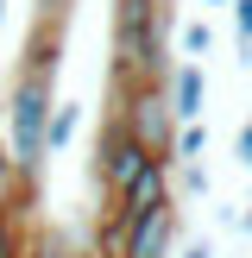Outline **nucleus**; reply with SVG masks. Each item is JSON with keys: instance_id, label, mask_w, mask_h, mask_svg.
<instances>
[{"instance_id": "1", "label": "nucleus", "mask_w": 252, "mask_h": 258, "mask_svg": "<svg viewBox=\"0 0 252 258\" xmlns=\"http://www.w3.org/2000/svg\"><path fill=\"white\" fill-rule=\"evenodd\" d=\"M170 32L176 7L170 0H113V88L126 82H164L170 76Z\"/></svg>"}, {"instance_id": "2", "label": "nucleus", "mask_w": 252, "mask_h": 258, "mask_svg": "<svg viewBox=\"0 0 252 258\" xmlns=\"http://www.w3.org/2000/svg\"><path fill=\"white\" fill-rule=\"evenodd\" d=\"M50 107H57V70L19 63V76H13V95H7V113H0V151L19 164V176H38V170L50 164V158H44Z\"/></svg>"}, {"instance_id": "3", "label": "nucleus", "mask_w": 252, "mask_h": 258, "mask_svg": "<svg viewBox=\"0 0 252 258\" xmlns=\"http://www.w3.org/2000/svg\"><path fill=\"white\" fill-rule=\"evenodd\" d=\"M107 113L126 126V139L145 151H158V158H170V139H176V113H170V95H164V82H126L113 88Z\"/></svg>"}, {"instance_id": "4", "label": "nucleus", "mask_w": 252, "mask_h": 258, "mask_svg": "<svg viewBox=\"0 0 252 258\" xmlns=\"http://www.w3.org/2000/svg\"><path fill=\"white\" fill-rule=\"evenodd\" d=\"M145 158H158V151L133 145V139H126V126L107 113V120H101V139H95V189H101V208H107V202L139 176V164H145Z\"/></svg>"}, {"instance_id": "5", "label": "nucleus", "mask_w": 252, "mask_h": 258, "mask_svg": "<svg viewBox=\"0 0 252 258\" xmlns=\"http://www.w3.org/2000/svg\"><path fill=\"white\" fill-rule=\"evenodd\" d=\"M183 246V202H158V208L126 221V258H176Z\"/></svg>"}, {"instance_id": "6", "label": "nucleus", "mask_w": 252, "mask_h": 258, "mask_svg": "<svg viewBox=\"0 0 252 258\" xmlns=\"http://www.w3.org/2000/svg\"><path fill=\"white\" fill-rule=\"evenodd\" d=\"M170 196H176V189H170V158H145V164H139V176H133V183H126L120 196L107 202V208L133 221V214L158 208V202H170Z\"/></svg>"}, {"instance_id": "7", "label": "nucleus", "mask_w": 252, "mask_h": 258, "mask_svg": "<svg viewBox=\"0 0 252 258\" xmlns=\"http://www.w3.org/2000/svg\"><path fill=\"white\" fill-rule=\"evenodd\" d=\"M164 95H170L176 126L208 120V70H202V63H183V57H176V63H170V76H164Z\"/></svg>"}, {"instance_id": "8", "label": "nucleus", "mask_w": 252, "mask_h": 258, "mask_svg": "<svg viewBox=\"0 0 252 258\" xmlns=\"http://www.w3.org/2000/svg\"><path fill=\"white\" fill-rule=\"evenodd\" d=\"M88 258H126V214L101 208L95 233H88Z\"/></svg>"}, {"instance_id": "9", "label": "nucleus", "mask_w": 252, "mask_h": 258, "mask_svg": "<svg viewBox=\"0 0 252 258\" xmlns=\"http://www.w3.org/2000/svg\"><path fill=\"white\" fill-rule=\"evenodd\" d=\"M76 120H82V101H57V107H50V126H44V158L70 151V139H76Z\"/></svg>"}, {"instance_id": "10", "label": "nucleus", "mask_w": 252, "mask_h": 258, "mask_svg": "<svg viewBox=\"0 0 252 258\" xmlns=\"http://www.w3.org/2000/svg\"><path fill=\"white\" fill-rule=\"evenodd\" d=\"M19 258H88V252L76 246L63 227H38V233L25 239V252H19Z\"/></svg>"}, {"instance_id": "11", "label": "nucleus", "mask_w": 252, "mask_h": 258, "mask_svg": "<svg viewBox=\"0 0 252 258\" xmlns=\"http://www.w3.org/2000/svg\"><path fill=\"white\" fill-rule=\"evenodd\" d=\"M202 158H208V126H202V120L176 126V139H170V164H202Z\"/></svg>"}, {"instance_id": "12", "label": "nucleus", "mask_w": 252, "mask_h": 258, "mask_svg": "<svg viewBox=\"0 0 252 258\" xmlns=\"http://www.w3.org/2000/svg\"><path fill=\"white\" fill-rule=\"evenodd\" d=\"M176 44H183V63H202V57L214 50V25H208V19H183Z\"/></svg>"}, {"instance_id": "13", "label": "nucleus", "mask_w": 252, "mask_h": 258, "mask_svg": "<svg viewBox=\"0 0 252 258\" xmlns=\"http://www.w3.org/2000/svg\"><path fill=\"white\" fill-rule=\"evenodd\" d=\"M170 189H183L189 202L208 196V164H170Z\"/></svg>"}, {"instance_id": "14", "label": "nucleus", "mask_w": 252, "mask_h": 258, "mask_svg": "<svg viewBox=\"0 0 252 258\" xmlns=\"http://www.w3.org/2000/svg\"><path fill=\"white\" fill-rule=\"evenodd\" d=\"M233 38H239V63H252V0H233Z\"/></svg>"}, {"instance_id": "15", "label": "nucleus", "mask_w": 252, "mask_h": 258, "mask_svg": "<svg viewBox=\"0 0 252 258\" xmlns=\"http://www.w3.org/2000/svg\"><path fill=\"white\" fill-rule=\"evenodd\" d=\"M19 183H25V176H19V164H13L7 151H0V208H7V202L19 196Z\"/></svg>"}, {"instance_id": "16", "label": "nucleus", "mask_w": 252, "mask_h": 258, "mask_svg": "<svg viewBox=\"0 0 252 258\" xmlns=\"http://www.w3.org/2000/svg\"><path fill=\"white\" fill-rule=\"evenodd\" d=\"M76 0H38V25H63Z\"/></svg>"}, {"instance_id": "17", "label": "nucleus", "mask_w": 252, "mask_h": 258, "mask_svg": "<svg viewBox=\"0 0 252 258\" xmlns=\"http://www.w3.org/2000/svg\"><path fill=\"white\" fill-rule=\"evenodd\" d=\"M233 164H239V170H252V120L233 133Z\"/></svg>"}, {"instance_id": "18", "label": "nucleus", "mask_w": 252, "mask_h": 258, "mask_svg": "<svg viewBox=\"0 0 252 258\" xmlns=\"http://www.w3.org/2000/svg\"><path fill=\"white\" fill-rule=\"evenodd\" d=\"M176 258H214V246H208V239H189V246L176 252Z\"/></svg>"}, {"instance_id": "19", "label": "nucleus", "mask_w": 252, "mask_h": 258, "mask_svg": "<svg viewBox=\"0 0 252 258\" xmlns=\"http://www.w3.org/2000/svg\"><path fill=\"white\" fill-rule=\"evenodd\" d=\"M202 7H208V13H227V7H233V0H202Z\"/></svg>"}, {"instance_id": "20", "label": "nucleus", "mask_w": 252, "mask_h": 258, "mask_svg": "<svg viewBox=\"0 0 252 258\" xmlns=\"http://www.w3.org/2000/svg\"><path fill=\"white\" fill-rule=\"evenodd\" d=\"M239 233H252V202H246V214H239Z\"/></svg>"}, {"instance_id": "21", "label": "nucleus", "mask_w": 252, "mask_h": 258, "mask_svg": "<svg viewBox=\"0 0 252 258\" xmlns=\"http://www.w3.org/2000/svg\"><path fill=\"white\" fill-rule=\"evenodd\" d=\"M0 25H7V0H0Z\"/></svg>"}]
</instances>
